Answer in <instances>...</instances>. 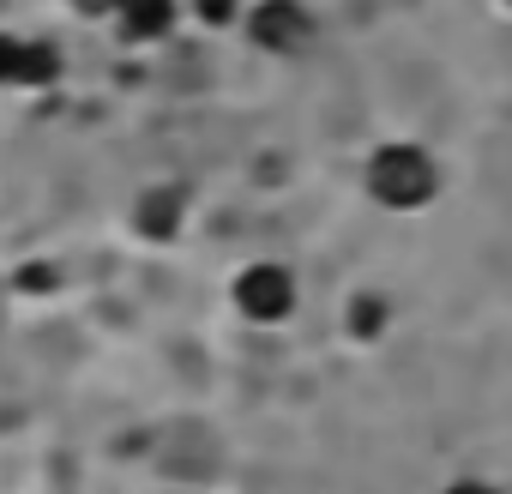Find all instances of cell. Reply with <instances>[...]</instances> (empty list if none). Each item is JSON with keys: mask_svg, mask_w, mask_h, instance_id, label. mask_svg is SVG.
I'll use <instances>...</instances> for the list:
<instances>
[{"mask_svg": "<svg viewBox=\"0 0 512 494\" xmlns=\"http://www.w3.org/2000/svg\"><path fill=\"white\" fill-rule=\"evenodd\" d=\"M7 290H13V302H55L61 290H67V266L61 260H19L13 272H7Z\"/></svg>", "mask_w": 512, "mask_h": 494, "instance_id": "52a82bcc", "label": "cell"}, {"mask_svg": "<svg viewBox=\"0 0 512 494\" xmlns=\"http://www.w3.org/2000/svg\"><path fill=\"white\" fill-rule=\"evenodd\" d=\"M181 0H109V25L127 49H157L181 25Z\"/></svg>", "mask_w": 512, "mask_h": 494, "instance_id": "8992f818", "label": "cell"}, {"mask_svg": "<svg viewBox=\"0 0 512 494\" xmlns=\"http://www.w3.org/2000/svg\"><path fill=\"white\" fill-rule=\"evenodd\" d=\"M241 37L253 55H272V61H296L314 49L320 37V19L308 0H247L241 13Z\"/></svg>", "mask_w": 512, "mask_h": 494, "instance_id": "3957f363", "label": "cell"}, {"mask_svg": "<svg viewBox=\"0 0 512 494\" xmlns=\"http://www.w3.org/2000/svg\"><path fill=\"white\" fill-rule=\"evenodd\" d=\"M229 308H235L247 326H260V332L290 326L296 308H302V278H296V266H284V260H272V254L235 266V278H229Z\"/></svg>", "mask_w": 512, "mask_h": 494, "instance_id": "7a4b0ae2", "label": "cell"}, {"mask_svg": "<svg viewBox=\"0 0 512 494\" xmlns=\"http://www.w3.org/2000/svg\"><path fill=\"white\" fill-rule=\"evenodd\" d=\"M193 223V187L187 181H145L127 205V229L145 247H175Z\"/></svg>", "mask_w": 512, "mask_h": 494, "instance_id": "277c9868", "label": "cell"}, {"mask_svg": "<svg viewBox=\"0 0 512 494\" xmlns=\"http://www.w3.org/2000/svg\"><path fill=\"white\" fill-rule=\"evenodd\" d=\"M7 308H13V290H7V278H0V326H7Z\"/></svg>", "mask_w": 512, "mask_h": 494, "instance_id": "30bf717a", "label": "cell"}, {"mask_svg": "<svg viewBox=\"0 0 512 494\" xmlns=\"http://www.w3.org/2000/svg\"><path fill=\"white\" fill-rule=\"evenodd\" d=\"M440 494H506L494 476H452V482H440Z\"/></svg>", "mask_w": 512, "mask_h": 494, "instance_id": "9c48e42d", "label": "cell"}, {"mask_svg": "<svg viewBox=\"0 0 512 494\" xmlns=\"http://www.w3.org/2000/svg\"><path fill=\"white\" fill-rule=\"evenodd\" d=\"M386 320H392V308H386L380 296H356V302H350V332H356L362 344H368V338H380V332H386Z\"/></svg>", "mask_w": 512, "mask_h": 494, "instance_id": "ba28073f", "label": "cell"}, {"mask_svg": "<svg viewBox=\"0 0 512 494\" xmlns=\"http://www.w3.org/2000/svg\"><path fill=\"white\" fill-rule=\"evenodd\" d=\"M362 193L386 217H422L446 193V169L422 139H380L362 157Z\"/></svg>", "mask_w": 512, "mask_h": 494, "instance_id": "6da1fadb", "label": "cell"}, {"mask_svg": "<svg viewBox=\"0 0 512 494\" xmlns=\"http://www.w3.org/2000/svg\"><path fill=\"white\" fill-rule=\"evenodd\" d=\"M494 7H500V13H506V19H512V0H494Z\"/></svg>", "mask_w": 512, "mask_h": 494, "instance_id": "8fae6325", "label": "cell"}, {"mask_svg": "<svg viewBox=\"0 0 512 494\" xmlns=\"http://www.w3.org/2000/svg\"><path fill=\"white\" fill-rule=\"evenodd\" d=\"M61 73H67V55L49 37H25L13 25H0V91L43 97L61 85Z\"/></svg>", "mask_w": 512, "mask_h": 494, "instance_id": "5b68a950", "label": "cell"}]
</instances>
